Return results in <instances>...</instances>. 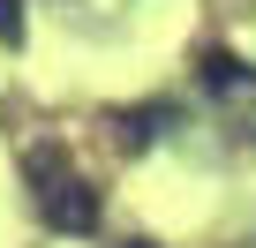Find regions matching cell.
Returning a JSON list of instances; mask_svg holds the SVG:
<instances>
[{
    "instance_id": "1",
    "label": "cell",
    "mask_w": 256,
    "mask_h": 248,
    "mask_svg": "<svg viewBox=\"0 0 256 248\" xmlns=\"http://www.w3.org/2000/svg\"><path fill=\"white\" fill-rule=\"evenodd\" d=\"M23 181H30V203H38L46 226H60V233H90V226H98V196H90V181H83L53 143L23 151Z\"/></svg>"
},
{
    "instance_id": "2",
    "label": "cell",
    "mask_w": 256,
    "mask_h": 248,
    "mask_svg": "<svg viewBox=\"0 0 256 248\" xmlns=\"http://www.w3.org/2000/svg\"><path fill=\"white\" fill-rule=\"evenodd\" d=\"M204 90L234 113L241 136H256V68H248V60H234V53H204Z\"/></svg>"
},
{
    "instance_id": "3",
    "label": "cell",
    "mask_w": 256,
    "mask_h": 248,
    "mask_svg": "<svg viewBox=\"0 0 256 248\" xmlns=\"http://www.w3.org/2000/svg\"><path fill=\"white\" fill-rule=\"evenodd\" d=\"M0 45H23V15H16V0H0Z\"/></svg>"
}]
</instances>
